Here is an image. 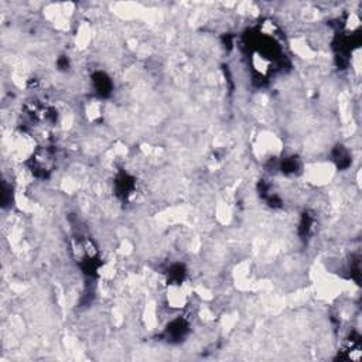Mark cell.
Returning a JSON list of instances; mask_svg holds the SVG:
<instances>
[{
    "instance_id": "1",
    "label": "cell",
    "mask_w": 362,
    "mask_h": 362,
    "mask_svg": "<svg viewBox=\"0 0 362 362\" xmlns=\"http://www.w3.org/2000/svg\"><path fill=\"white\" fill-rule=\"evenodd\" d=\"M189 331V324L184 318H177L166 330V335L168 341H180Z\"/></svg>"
},
{
    "instance_id": "2",
    "label": "cell",
    "mask_w": 362,
    "mask_h": 362,
    "mask_svg": "<svg viewBox=\"0 0 362 362\" xmlns=\"http://www.w3.org/2000/svg\"><path fill=\"white\" fill-rule=\"evenodd\" d=\"M94 86L99 97H108L112 90V82L104 72H97L94 75Z\"/></svg>"
},
{
    "instance_id": "3",
    "label": "cell",
    "mask_w": 362,
    "mask_h": 362,
    "mask_svg": "<svg viewBox=\"0 0 362 362\" xmlns=\"http://www.w3.org/2000/svg\"><path fill=\"white\" fill-rule=\"evenodd\" d=\"M133 187H135L133 180L129 178L128 175H122V177H119L118 181H116V190H118V193H119L122 197H128L129 194L132 193Z\"/></svg>"
},
{
    "instance_id": "4",
    "label": "cell",
    "mask_w": 362,
    "mask_h": 362,
    "mask_svg": "<svg viewBox=\"0 0 362 362\" xmlns=\"http://www.w3.org/2000/svg\"><path fill=\"white\" fill-rule=\"evenodd\" d=\"M334 161L337 163V166L339 168H347L349 164H351V160H349V154L348 151L342 147V146H338L337 150L334 153Z\"/></svg>"
}]
</instances>
